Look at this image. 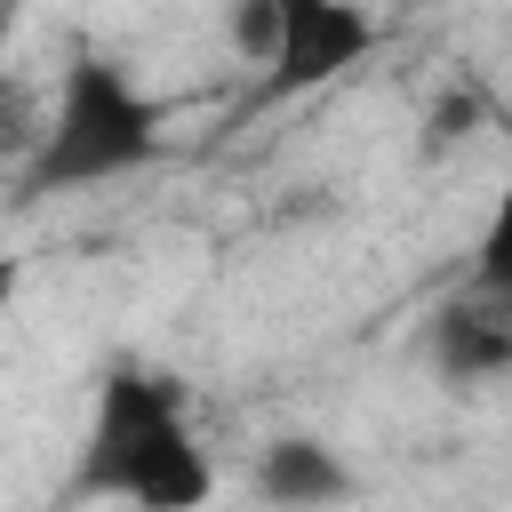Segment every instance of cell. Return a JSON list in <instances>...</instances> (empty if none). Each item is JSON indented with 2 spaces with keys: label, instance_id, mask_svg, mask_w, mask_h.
Segmentation results:
<instances>
[{
  "label": "cell",
  "instance_id": "5b68a950",
  "mask_svg": "<svg viewBox=\"0 0 512 512\" xmlns=\"http://www.w3.org/2000/svg\"><path fill=\"white\" fill-rule=\"evenodd\" d=\"M432 368L448 384H488L512 376V312H480V304H448L432 320Z\"/></svg>",
  "mask_w": 512,
  "mask_h": 512
},
{
  "label": "cell",
  "instance_id": "9c48e42d",
  "mask_svg": "<svg viewBox=\"0 0 512 512\" xmlns=\"http://www.w3.org/2000/svg\"><path fill=\"white\" fill-rule=\"evenodd\" d=\"M8 288H16V272H8V264H0V296H8Z\"/></svg>",
  "mask_w": 512,
  "mask_h": 512
},
{
  "label": "cell",
  "instance_id": "6da1fadb",
  "mask_svg": "<svg viewBox=\"0 0 512 512\" xmlns=\"http://www.w3.org/2000/svg\"><path fill=\"white\" fill-rule=\"evenodd\" d=\"M72 496H120V504H144V512H184V504L216 496V464L192 432L176 376H160L144 360L104 368Z\"/></svg>",
  "mask_w": 512,
  "mask_h": 512
},
{
  "label": "cell",
  "instance_id": "7a4b0ae2",
  "mask_svg": "<svg viewBox=\"0 0 512 512\" xmlns=\"http://www.w3.org/2000/svg\"><path fill=\"white\" fill-rule=\"evenodd\" d=\"M168 144V112L144 96V80L112 56H72L64 80H56V104L32 136V160H24V200H48V192H88V184H112V176H136L152 168Z\"/></svg>",
  "mask_w": 512,
  "mask_h": 512
},
{
  "label": "cell",
  "instance_id": "3957f363",
  "mask_svg": "<svg viewBox=\"0 0 512 512\" xmlns=\"http://www.w3.org/2000/svg\"><path fill=\"white\" fill-rule=\"evenodd\" d=\"M368 48H376V16L360 0H280V40H272L264 96H312V88L344 80Z\"/></svg>",
  "mask_w": 512,
  "mask_h": 512
},
{
  "label": "cell",
  "instance_id": "277c9868",
  "mask_svg": "<svg viewBox=\"0 0 512 512\" xmlns=\"http://www.w3.org/2000/svg\"><path fill=\"white\" fill-rule=\"evenodd\" d=\"M352 488H360L352 464L328 440H312V432H288V440H272L256 456V496L264 504H344Z\"/></svg>",
  "mask_w": 512,
  "mask_h": 512
},
{
  "label": "cell",
  "instance_id": "52a82bcc",
  "mask_svg": "<svg viewBox=\"0 0 512 512\" xmlns=\"http://www.w3.org/2000/svg\"><path fill=\"white\" fill-rule=\"evenodd\" d=\"M224 40H232V56H240V64H272V40H280V0H232Z\"/></svg>",
  "mask_w": 512,
  "mask_h": 512
},
{
  "label": "cell",
  "instance_id": "ba28073f",
  "mask_svg": "<svg viewBox=\"0 0 512 512\" xmlns=\"http://www.w3.org/2000/svg\"><path fill=\"white\" fill-rule=\"evenodd\" d=\"M464 120H472V96H456V104L440 96V104H432V136H424V144H432V152H440V144H456V136H464Z\"/></svg>",
  "mask_w": 512,
  "mask_h": 512
},
{
  "label": "cell",
  "instance_id": "8992f818",
  "mask_svg": "<svg viewBox=\"0 0 512 512\" xmlns=\"http://www.w3.org/2000/svg\"><path fill=\"white\" fill-rule=\"evenodd\" d=\"M472 280H480V296H512V152H504V184H496V208L472 248Z\"/></svg>",
  "mask_w": 512,
  "mask_h": 512
}]
</instances>
